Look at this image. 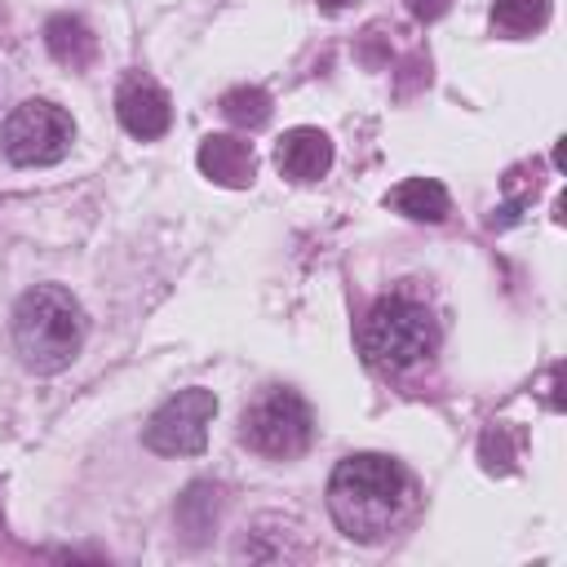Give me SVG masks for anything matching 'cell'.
Segmentation results:
<instances>
[{
  "label": "cell",
  "instance_id": "9",
  "mask_svg": "<svg viewBox=\"0 0 567 567\" xmlns=\"http://www.w3.org/2000/svg\"><path fill=\"white\" fill-rule=\"evenodd\" d=\"M195 164H199V173H204L208 182H217V186H226V190H244V186H252V177H257L252 146H248L244 137H235V133H208V137L199 142Z\"/></svg>",
  "mask_w": 567,
  "mask_h": 567
},
{
  "label": "cell",
  "instance_id": "13",
  "mask_svg": "<svg viewBox=\"0 0 567 567\" xmlns=\"http://www.w3.org/2000/svg\"><path fill=\"white\" fill-rule=\"evenodd\" d=\"M217 523V492L208 483H190L186 496L177 501V527L186 532L190 545H199Z\"/></svg>",
  "mask_w": 567,
  "mask_h": 567
},
{
  "label": "cell",
  "instance_id": "14",
  "mask_svg": "<svg viewBox=\"0 0 567 567\" xmlns=\"http://www.w3.org/2000/svg\"><path fill=\"white\" fill-rule=\"evenodd\" d=\"M221 115L235 124V128H261L270 120V93L257 89V84H235L221 93Z\"/></svg>",
  "mask_w": 567,
  "mask_h": 567
},
{
  "label": "cell",
  "instance_id": "3",
  "mask_svg": "<svg viewBox=\"0 0 567 567\" xmlns=\"http://www.w3.org/2000/svg\"><path fill=\"white\" fill-rule=\"evenodd\" d=\"M434 346H439L434 315L403 292L372 301V310L359 323V354L377 372H408V368L425 363L434 354Z\"/></svg>",
  "mask_w": 567,
  "mask_h": 567
},
{
  "label": "cell",
  "instance_id": "8",
  "mask_svg": "<svg viewBox=\"0 0 567 567\" xmlns=\"http://www.w3.org/2000/svg\"><path fill=\"white\" fill-rule=\"evenodd\" d=\"M275 168L292 182H319L332 168V137L323 128L297 124L275 142Z\"/></svg>",
  "mask_w": 567,
  "mask_h": 567
},
{
  "label": "cell",
  "instance_id": "4",
  "mask_svg": "<svg viewBox=\"0 0 567 567\" xmlns=\"http://www.w3.org/2000/svg\"><path fill=\"white\" fill-rule=\"evenodd\" d=\"M71 142H75V120L58 102H44V97H27L0 124V151L18 168L58 164L71 151Z\"/></svg>",
  "mask_w": 567,
  "mask_h": 567
},
{
  "label": "cell",
  "instance_id": "10",
  "mask_svg": "<svg viewBox=\"0 0 567 567\" xmlns=\"http://www.w3.org/2000/svg\"><path fill=\"white\" fill-rule=\"evenodd\" d=\"M44 44H49V53H53L62 66H71V71H84V66L93 62V53H97V35H93L75 13H53V18L44 22Z\"/></svg>",
  "mask_w": 567,
  "mask_h": 567
},
{
  "label": "cell",
  "instance_id": "2",
  "mask_svg": "<svg viewBox=\"0 0 567 567\" xmlns=\"http://www.w3.org/2000/svg\"><path fill=\"white\" fill-rule=\"evenodd\" d=\"M13 350L27 372L53 377L62 372L84 346V310L58 284H35L13 306Z\"/></svg>",
  "mask_w": 567,
  "mask_h": 567
},
{
  "label": "cell",
  "instance_id": "5",
  "mask_svg": "<svg viewBox=\"0 0 567 567\" xmlns=\"http://www.w3.org/2000/svg\"><path fill=\"white\" fill-rule=\"evenodd\" d=\"M239 434L252 452L270 456V461H288L297 452L310 447L315 434V416L310 403L297 390H266L239 421Z\"/></svg>",
  "mask_w": 567,
  "mask_h": 567
},
{
  "label": "cell",
  "instance_id": "15",
  "mask_svg": "<svg viewBox=\"0 0 567 567\" xmlns=\"http://www.w3.org/2000/svg\"><path fill=\"white\" fill-rule=\"evenodd\" d=\"M408 9H412L421 22H434V18L447 13V0H408Z\"/></svg>",
  "mask_w": 567,
  "mask_h": 567
},
{
  "label": "cell",
  "instance_id": "11",
  "mask_svg": "<svg viewBox=\"0 0 567 567\" xmlns=\"http://www.w3.org/2000/svg\"><path fill=\"white\" fill-rule=\"evenodd\" d=\"M385 204H390L394 213H403L408 221H443L447 208H452L443 182H434V177H408V182H399V186L385 195Z\"/></svg>",
  "mask_w": 567,
  "mask_h": 567
},
{
  "label": "cell",
  "instance_id": "7",
  "mask_svg": "<svg viewBox=\"0 0 567 567\" xmlns=\"http://www.w3.org/2000/svg\"><path fill=\"white\" fill-rule=\"evenodd\" d=\"M115 115H120V124H124L133 137H142V142L164 137L168 124H173L168 93H164L155 80H142V75H133V80L120 84V93H115Z\"/></svg>",
  "mask_w": 567,
  "mask_h": 567
},
{
  "label": "cell",
  "instance_id": "12",
  "mask_svg": "<svg viewBox=\"0 0 567 567\" xmlns=\"http://www.w3.org/2000/svg\"><path fill=\"white\" fill-rule=\"evenodd\" d=\"M549 22V0H492V27L509 40L536 35Z\"/></svg>",
  "mask_w": 567,
  "mask_h": 567
},
{
  "label": "cell",
  "instance_id": "16",
  "mask_svg": "<svg viewBox=\"0 0 567 567\" xmlns=\"http://www.w3.org/2000/svg\"><path fill=\"white\" fill-rule=\"evenodd\" d=\"M319 4H323V9H328V13H341V9H350V4H354V0H319Z\"/></svg>",
  "mask_w": 567,
  "mask_h": 567
},
{
  "label": "cell",
  "instance_id": "1",
  "mask_svg": "<svg viewBox=\"0 0 567 567\" xmlns=\"http://www.w3.org/2000/svg\"><path fill=\"white\" fill-rule=\"evenodd\" d=\"M328 509L350 540H385L412 509V478L394 456L350 452L328 478Z\"/></svg>",
  "mask_w": 567,
  "mask_h": 567
},
{
  "label": "cell",
  "instance_id": "6",
  "mask_svg": "<svg viewBox=\"0 0 567 567\" xmlns=\"http://www.w3.org/2000/svg\"><path fill=\"white\" fill-rule=\"evenodd\" d=\"M217 416V399L213 390L204 385H190V390H177L173 399H164L146 430H142V443L159 456H195L204 452L208 443V421Z\"/></svg>",
  "mask_w": 567,
  "mask_h": 567
}]
</instances>
